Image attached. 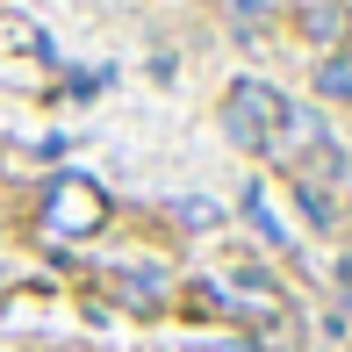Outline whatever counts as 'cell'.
<instances>
[{
    "label": "cell",
    "mask_w": 352,
    "mask_h": 352,
    "mask_svg": "<svg viewBox=\"0 0 352 352\" xmlns=\"http://www.w3.org/2000/svg\"><path fill=\"white\" fill-rule=\"evenodd\" d=\"M230 8L245 14V22H259V14H266V0H230Z\"/></svg>",
    "instance_id": "ba28073f"
},
{
    "label": "cell",
    "mask_w": 352,
    "mask_h": 352,
    "mask_svg": "<svg viewBox=\"0 0 352 352\" xmlns=\"http://www.w3.org/2000/svg\"><path fill=\"white\" fill-rule=\"evenodd\" d=\"M295 201H302V216H309L316 230H331V223H338V201H331L316 180H302V187H295Z\"/></svg>",
    "instance_id": "8992f818"
},
{
    "label": "cell",
    "mask_w": 352,
    "mask_h": 352,
    "mask_svg": "<svg viewBox=\"0 0 352 352\" xmlns=\"http://www.w3.org/2000/svg\"><path fill=\"white\" fill-rule=\"evenodd\" d=\"M302 36L324 43V51H338V43L352 36V8L345 0H309V8H302Z\"/></svg>",
    "instance_id": "3957f363"
},
{
    "label": "cell",
    "mask_w": 352,
    "mask_h": 352,
    "mask_svg": "<svg viewBox=\"0 0 352 352\" xmlns=\"http://www.w3.org/2000/svg\"><path fill=\"white\" fill-rule=\"evenodd\" d=\"M43 216H51V230H65V237H94L108 223V201H101V187H94L87 173H58L51 195H43Z\"/></svg>",
    "instance_id": "7a4b0ae2"
},
{
    "label": "cell",
    "mask_w": 352,
    "mask_h": 352,
    "mask_svg": "<svg viewBox=\"0 0 352 352\" xmlns=\"http://www.w3.org/2000/svg\"><path fill=\"white\" fill-rule=\"evenodd\" d=\"M223 137L252 158H280V137H287V101L266 79H237L223 94Z\"/></svg>",
    "instance_id": "6da1fadb"
},
{
    "label": "cell",
    "mask_w": 352,
    "mask_h": 352,
    "mask_svg": "<svg viewBox=\"0 0 352 352\" xmlns=\"http://www.w3.org/2000/svg\"><path fill=\"white\" fill-rule=\"evenodd\" d=\"M316 94H324V101H352V51H331L324 65H316Z\"/></svg>",
    "instance_id": "5b68a950"
},
{
    "label": "cell",
    "mask_w": 352,
    "mask_h": 352,
    "mask_svg": "<svg viewBox=\"0 0 352 352\" xmlns=\"http://www.w3.org/2000/svg\"><path fill=\"white\" fill-rule=\"evenodd\" d=\"M116 295L130 302V309L151 316L158 302H166V274H158V266H122V274H116Z\"/></svg>",
    "instance_id": "277c9868"
},
{
    "label": "cell",
    "mask_w": 352,
    "mask_h": 352,
    "mask_svg": "<svg viewBox=\"0 0 352 352\" xmlns=\"http://www.w3.org/2000/svg\"><path fill=\"white\" fill-rule=\"evenodd\" d=\"M223 209H216V201H187V209H180V223H187V230H209V223H216Z\"/></svg>",
    "instance_id": "52a82bcc"
}]
</instances>
